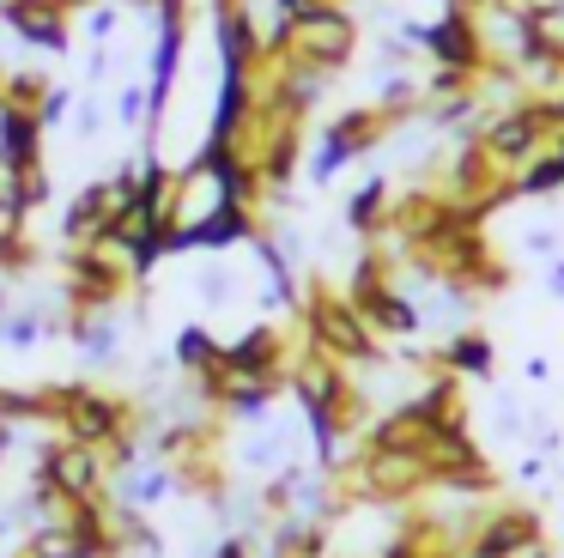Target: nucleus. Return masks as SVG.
I'll use <instances>...</instances> for the list:
<instances>
[{
	"instance_id": "f257e3e1",
	"label": "nucleus",
	"mask_w": 564,
	"mask_h": 558,
	"mask_svg": "<svg viewBox=\"0 0 564 558\" xmlns=\"http://www.w3.org/2000/svg\"><path fill=\"white\" fill-rule=\"evenodd\" d=\"M304 340L316 352H328V358H340V364H377L382 358L377 328L358 315V303L346 298V291H328V286H316L304 298Z\"/></svg>"
},
{
	"instance_id": "f03ea898",
	"label": "nucleus",
	"mask_w": 564,
	"mask_h": 558,
	"mask_svg": "<svg viewBox=\"0 0 564 558\" xmlns=\"http://www.w3.org/2000/svg\"><path fill=\"white\" fill-rule=\"evenodd\" d=\"M55 425L74 443L116 449L122 437H134V400L110 395V388H91V383H55Z\"/></svg>"
},
{
	"instance_id": "7ed1b4c3",
	"label": "nucleus",
	"mask_w": 564,
	"mask_h": 558,
	"mask_svg": "<svg viewBox=\"0 0 564 558\" xmlns=\"http://www.w3.org/2000/svg\"><path fill=\"white\" fill-rule=\"evenodd\" d=\"M37 480L55 485L67 504H91L110 485V455L91 443H74V437H55V443L37 449Z\"/></svg>"
},
{
	"instance_id": "20e7f679",
	"label": "nucleus",
	"mask_w": 564,
	"mask_h": 558,
	"mask_svg": "<svg viewBox=\"0 0 564 558\" xmlns=\"http://www.w3.org/2000/svg\"><path fill=\"white\" fill-rule=\"evenodd\" d=\"M346 298H352L358 315L377 328V340H382V334H413V328H419V310L401 298V291H394L389 255H377V249H370L365 261L352 267V291H346Z\"/></svg>"
},
{
	"instance_id": "39448f33",
	"label": "nucleus",
	"mask_w": 564,
	"mask_h": 558,
	"mask_svg": "<svg viewBox=\"0 0 564 558\" xmlns=\"http://www.w3.org/2000/svg\"><path fill=\"white\" fill-rule=\"evenodd\" d=\"M546 540V522L528 504H491L486 516L474 522V540H467V558H510L522 546Z\"/></svg>"
},
{
	"instance_id": "423d86ee",
	"label": "nucleus",
	"mask_w": 564,
	"mask_h": 558,
	"mask_svg": "<svg viewBox=\"0 0 564 558\" xmlns=\"http://www.w3.org/2000/svg\"><path fill=\"white\" fill-rule=\"evenodd\" d=\"M394 128V116L389 109H346L340 121L328 128V140H322V158H316V176H334V170L346 164V158H358V152H370V146L382 140V133Z\"/></svg>"
},
{
	"instance_id": "0eeeda50",
	"label": "nucleus",
	"mask_w": 564,
	"mask_h": 558,
	"mask_svg": "<svg viewBox=\"0 0 564 558\" xmlns=\"http://www.w3.org/2000/svg\"><path fill=\"white\" fill-rule=\"evenodd\" d=\"M67 0H0V19H7V31L25 36L31 49H50V55H67Z\"/></svg>"
},
{
	"instance_id": "6e6552de",
	"label": "nucleus",
	"mask_w": 564,
	"mask_h": 558,
	"mask_svg": "<svg viewBox=\"0 0 564 558\" xmlns=\"http://www.w3.org/2000/svg\"><path fill=\"white\" fill-rule=\"evenodd\" d=\"M31 170H43V121H37V109L0 104V182L31 176Z\"/></svg>"
},
{
	"instance_id": "1a4fd4ad",
	"label": "nucleus",
	"mask_w": 564,
	"mask_h": 558,
	"mask_svg": "<svg viewBox=\"0 0 564 558\" xmlns=\"http://www.w3.org/2000/svg\"><path fill=\"white\" fill-rule=\"evenodd\" d=\"M292 371V346H285L280 328H249L243 340L225 346V376H268V383H285Z\"/></svg>"
},
{
	"instance_id": "9d476101",
	"label": "nucleus",
	"mask_w": 564,
	"mask_h": 558,
	"mask_svg": "<svg viewBox=\"0 0 564 558\" xmlns=\"http://www.w3.org/2000/svg\"><path fill=\"white\" fill-rule=\"evenodd\" d=\"M437 364H443V371H455V376H486L491 371V346L479 334H455L449 346L437 352Z\"/></svg>"
},
{
	"instance_id": "9b49d317",
	"label": "nucleus",
	"mask_w": 564,
	"mask_h": 558,
	"mask_svg": "<svg viewBox=\"0 0 564 558\" xmlns=\"http://www.w3.org/2000/svg\"><path fill=\"white\" fill-rule=\"evenodd\" d=\"M552 189H564V146H546V152L516 176V194H552Z\"/></svg>"
},
{
	"instance_id": "f8f14e48",
	"label": "nucleus",
	"mask_w": 564,
	"mask_h": 558,
	"mask_svg": "<svg viewBox=\"0 0 564 558\" xmlns=\"http://www.w3.org/2000/svg\"><path fill=\"white\" fill-rule=\"evenodd\" d=\"M346 218H352L358 230H389V189H382V182L358 189L352 206H346Z\"/></svg>"
},
{
	"instance_id": "ddd939ff",
	"label": "nucleus",
	"mask_w": 564,
	"mask_h": 558,
	"mask_svg": "<svg viewBox=\"0 0 564 558\" xmlns=\"http://www.w3.org/2000/svg\"><path fill=\"white\" fill-rule=\"evenodd\" d=\"M67 109H74V92H67V85H50V97L37 104L43 133H50V128H62V121H67Z\"/></svg>"
},
{
	"instance_id": "4468645a",
	"label": "nucleus",
	"mask_w": 564,
	"mask_h": 558,
	"mask_svg": "<svg viewBox=\"0 0 564 558\" xmlns=\"http://www.w3.org/2000/svg\"><path fill=\"white\" fill-rule=\"evenodd\" d=\"M140 109H147V92H140V85H128L122 104H116V116H122L128 128H140Z\"/></svg>"
},
{
	"instance_id": "2eb2a0df",
	"label": "nucleus",
	"mask_w": 564,
	"mask_h": 558,
	"mask_svg": "<svg viewBox=\"0 0 564 558\" xmlns=\"http://www.w3.org/2000/svg\"><path fill=\"white\" fill-rule=\"evenodd\" d=\"M86 31L91 36H110L116 31V7H104V0H98V7H91V19H86Z\"/></svg>"
},
{
	"instance_id": "dca6fc26",
	"label": "nucleus",
	"mask_w": 564,
	"mask_h": 558,
	"mask_svg": "<svg viewBox=\"0 0 564 558\" xmlns=\"http://www.w3.org/2000/svg\"><path fill=\"white\" fill-rule=\"evenodd\" d=\"M213 558H256V552H249L243 534H231V540H219V552H213Z\"/></svg>"
},
{
	"instance_id": "f3484780",
	"label": "nucleus",
	"mask_w": 564,
	"mask_h": 558,
	"mask_svg": "<svg viewBox=\"0 0 564 558\" xmlns=\"http://www.w3.org/2000/svg\"><path fill=\"white\" fill-rule=\"evenodd\" d=\"M104 128V109L98 104H79V133H98Z\"/></svg>"
},
{
	"instance_id": "a211bd4d",
	"label": "nucleus",
	"mask_w": 564,
	"mask_h": 558,
	"mask_svg": "<svg viewBox=\"0 0 564 558\" xmlns=\"http://www.w3.org/2000/svg\"><path fill=\"white\" fill-rule=\"evenodd\" d=\"M7 558H31V552H25V546H19V552H7Z\"/></svg>"
}]
</instances>
